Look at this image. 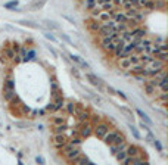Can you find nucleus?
Masks as SVG:
<instances>
[{"mask_svg": "<svg viewBox=\"0 0 168 165\" xmlns=\"http://www.w3.org/2000/svg\"><path fill=\"white\" fill-rule=\"evenodd\" d=\"M71 59H72L74 62H77V64H78L80 66L86 68V69H89V68H90V66H89V64H87L86 61H83V59H81V58H78V56H71Z\"/></svg>", "mask_w": 168, "mask_h": 165, "instance_id": "obj_21", "label": "nucleus"}, {"mask_svg": "<svg viewBox=\"0 0 168 165\" xmlns=\"http://www.w3.org/2000/svg\"><path fill=\"white\" fill-rule=\"evenodd\" d=\"M118 66L121 69H128L131 66V62L128 61V58H118Z\"/></svg>", "mask_w": 168, "mask_h": 165, "instance_id": "obj_16", "label": "nucleus"}, {"mask_svg": "<svg viewBox=\"0 0 168 165\" xmlns=\"http://www.w3.org/2000/svg\"><path fill=\"white\" fill-rule=\"evenodd\" d=\"M86 24H87V28H89V31H90V33L97 34L99 28H100V22H99L96 18H90V19H87V21H86Z\"/></svg>", "mask_w": 168, "mask_h": 165, "instance_id": "obj_4", "label": "nucleus"}, {"mask_svg": "<svg viewBox=\"0 0 168 165\" xmlns=\"http://www.w3.org/2000/svg\"><path fill=\"white\" fill-rule=\"evenodd\" d=\"M118 134H119L118 131H109V130H108V131H106V134L102 137V140L105 141L106 145H112V143H114V140H115V137H117Z\"/></svg>", "mask_w": 168, "mask_h": 165, "instance_id": "obj_8", "label": "nucleus"}, {"mask_svg": "<svg viewBox=\"0 0 168 165\" xmlns=\"http://www.w3.org/2000/svg\"><path fill=\"white\" fill-rule=\"evenodd\" d=\"M152 143H153V145H155V148L158 149V150H159V152H162V145H161L159 141H158V140H153V141H152Z\"/></svg>", "mask_w": 168, "mask_h": 165, "instance_id": "obj_36", "label": "nucleus"}, {"mask_svg": "<svg viewBox=\"0 0 168 165\" xmlns=\"http://www.w3.org/2000/svg\"><path fill=\"white\" fill-rule=\"evenodd\" d=\"M126 153L127 156H137V155H140V149L134 145H130V146L126 148Z\"/></svg>", "mask_w": 168, "mask_h": 165, "instance_id": "obj_11", "label": "nucleus"}, {"mask_svg": "<svg viewBox=\"0 0 168 165\" xmlns=\"http://www.w3.org/2000/svg\"><path fill=\"white\" fill-rule=\"evenodd\" d=\"M84 8H86V10H92L97 3H96V0H84Z\"/></svg>", "mask_w": 168, "mask_h": 165, "instance_id": "obj_26", "label": "nucleus"}, {"mask_svg": "<svg viewBox=\"0 0 168 165\" xmlns=\"http://www.w3.org/2000/svg\"><path fill=\"white\" fill-rule=\"evenodd\" d=\"M121 164H124V165H139V164H146V162H144V159H143L140 155H137V156H126L124 159H122Z\"/></svg>", "mask_w": 168, "mask_h": 165, "instance_id": "obj_3", "label": "nucleus"}, {"mask_svg": "<svg viewBox=\"0 0 168 165\" xmlns=\"http://www.w3.org/2000/svg\"><path fill=\"white\" fill-rule=\"evenodd\" d=\"M3 55H5V58L6 59H10V61H13V58H15V50L13 49H3Z\"/></svg>", "mask_w": 168, "mask_h": 165, "instance_id": "obj_22", "label": "nucleus"}, {"mask_svg": "<svg viewBox=\"0 0 168 165\" xmlns=\"http://www.w3.org/2000/svg\"><path fill=\"white\" fill-rule=\"evenodd\" d=\"M92 133H93L92 125L87 123V121H84V123H80V134H81V137H89Z\"/></svg>", "mask_w": 168, "mask_h": 165, "instance_id": "obj_6", "label": "nucleus"}, {"mask_svg": "<svg viewBox=\"0 0 168 165\" xmlns=\"http://www.w3.org/2000/svg\"><path fill=\"white\" fill-rule=\"evenodd\" d=\"M121 5H122L124 9H128V8H131V6H137V0H122Z\"/></svg>", "mask_w": 168, "mask_h": 165, "instance_id": "obj_23", "label": "nucleus"}, {"mask_svg": "<svg viewBox=\"0 0 168 165\" xmlns=\"http://www.w3.org/2000/svg\"><path fill=\"white\" fill-rule=\"evenodd\" d=\"M92 116H93V123L94 124H97L99 121H100V116L99 115H92Z\"/></svg>", "mask_w": 168, "mask_h": 165, "instance_id": "obj_39", "label": "nucleus"}, {"mask_svg": "<svg viewBox=\"0 0 168 165\" xmlns=\"http://www.w3.org/2000/svg\"><path fill=\"white\" fill-rule=\"evenodd\" d=\"M62 153H64V156H65V159H67L68 162H71L74 158L77 156V155H80L81 153V150H80V148L78 146H74L72 143H69V141H67L64 146H62Z\"/></svg>", "mask_w": 168, "mask_h": 165, "instance_id": "obj_1", "label": "nucleus"}, {"mask_svg": "<svg viewBox=\"0 0 168 165\" xmlns=\"http://www.w3.org/2000/svg\"><path fill=\"white\" fill-rule=\"evenodd\" d=\"M72 74L75 75L77 78H78V77H80V75H78V68H75V66H74V68H72Z\"/></svg>", "mask_w": 168, "mask_h": 165, "instance_id": "obj_40", "label": "nucleus"}, {"mask_svg": "<svg viewBox=\"0 0 168 165\" xmlns=\"http://www.w3.org/2000/svg\"><path fill=\"white\" fill-rule=\"evenodd\" d=\"M112 18V10H100L99 13H97V16L96 19L99 21V22H103V21H108Z\"/></svg>", "mask_w": 168, "mask_h": 165, "instance_id": "obj_10", "label": "nucleus"}, {"mask_svg": "<svg viewBox=\"0 0 168 165\" xmlns=\"http://www.w3.org/2000/svg\"><path fill=\"white\" fill-rule=\"evenodd\" d=\"M137 115L140 116V118H142L143 121H144V123L148 124V125H151L152 124V121L151 119H149V116L146 115V114H144V112H143V111H140V109H137Z\"/></svg>", "mask_w": 168, "mask_h": 165, "instance_id": "obj_28", "label": "nucleus"}, {"mask_svg": "<svg viewBox=\"0 0 168 165\" xmlns=\"http://www.w3.org/2000/svg\"><path fill=\"white\" fill-rule=\"evenodd\" d=\"M109 146H111V155H115V153H117L118 150H119L117 145H109Z\"/></svg>", "mask_w": 168, "mask_h": 165, "instance_id": "obj_35", "label": "nucleus"}, {"mask_svg": "<svg viewBox=\"0 0 168 165\" xmlns=\"http://www.w3.org/2000/svg\"><path fill=\"white\" fill-rule=\"evenodd\" d=\"M3 89H15V81L12 78H8L3 84Z\"/></svg>", "mask_w": 168, "mask_h": 165, "instance_id": "obj_31", "label": "nucleus"}, {"mask_svg": "<svg viewBox=\"0 0 168 165\" xmlns=\"http://www.w3.org/2000/svg\"><path fill=\"white\" fill-rule=\"evenodd\" d=\"M144 93L149 94V96H155V94H158V89L151 86L149 82H144Z\"/></svg>", "mask_w": 168, "mask_h": 165, "instance_id": "obj_15", "label": "nucleus"}, {"mask_svg": "<svg viewBox=\"0 0 168 165\" xmlns=\"http://www.w3.org/2000/svg\"><path fill=\"white\" fill-rule=\"evenodd\" d=\"M109 130V127L106 125V124H96V127H94V130H93V133H94V136L97 137V139H102L105 134H106V131Z\"/></svg>", "mask_w": 168, "mask_h": 165, "instance_id": "obj_5", "label": "nucleus"}, {"mask_svg": "<svg viewBox=\"0 0 168 165\" xmlns=\"http://www.w3.org/2000/svg\"><path fill=\"white\" fill-rule=\"evenodd\" d=\"M78 2H84V0H78Z\"/></svg>", "mask_w": 168, "mask_h": 165, "instance_id": "obj_45", "label": "nucleus"}, {"mask_svg": "<svg viewBox=\"0 0 168 165\" xmlns=\"http://www.w3.org/2000/svg\"><path fill=\"white\" fill-rule=\"evenodd\" d=\"M137 10H139V8H137V6H131V8H128V9H124L122 12L126 13L127 19H133V18H134V15L137 13Z\"/></svg>", "mask_w": 168, "mask_h": 165, "instance_id": "obj_14", "label": "nucleus"}, {"mask_svg": "<svg viewBox=\"0 0 168 165\" xmlns=\"http://www.w3.org/2000/svg\"><path fill=\"white\" fill-rule=\"evenodd\" d=\"M161 91H168V77L167 75H164L162 78H161V82H159V87Z\"/></svg>", "mask_w": 168, "mask_h": 165, "instance_id": "obj_20", "label": "nucleus"}, {"mask_svg": "<svg viewBox=\"0 0 168 165\" xmlns=\"http://www.w3.org/2000/svg\"><path fill=\"white\" fill-rule=\"evenodd\" d=\"M130 130H131V133L134 134V137H136V139H140V136H139V133H137V130H136V128H134V127H133V125H130Z\"/></svg>", "mask_w": 168, "mask_h": 165, "instance_id": "obj_37", "label": "nucleus"}, {"mask_svg": "<svg viewBox=\"0 0 168 165\" xmlns=\"http://www.w3.org/2000/svg\"><path fill=\"white\" fill-rule=\"evenodd\" d=\"M50 124L55 127V125H60V124H65V116H59V115H55L53 118L50 119Z\"/></svg>", "mask_w": 168, "mask_h": 165, "instance_id": "obj_19", "label": "nucleus"}, {"mask_svg": "<svg viewBox=\"0 0 168 165\" xmlns=\"http://www.w3.org/2000/svg\"><path fill=\"white\" fill-rule=\"evenodd\" d=\"M131 34H133V37H134L136 40H140V38H143V37L146 35L144 30H142V28H137V27H136L134 30L131 31Z\"/></svg>", "mask_w": 168, "mask_h": 165, "instance_id": "obj_18", "label": "nucleus"}, {"mask_svg": "<svg viewBox=\"0 0 168 165\" xmlns=\"http://www.w3.org/2000/svg\"><path fill=\"white\" fill-rule=\"evenodd\" d=\"M60 91H59V87H58V84L55 81H52V94H53V97L56 99V97H59L60 94H59Z\"/></svg>", "mask_w": 168, "mask_h": 165, "instance_id": "obj_29", "label": "nucleus"}, {"mask_svg": "<svg viewBox=\"0 0 168 165\" xmlns=\"http://www.w3.org/2000/svg\"><path fill=\"white\" fill-rule=\"evenodd\" d=\"M35 161H37L38 164H43V162H44V161H43V158H40V156H37V158H35Z\"/></svg>", "mask_w": 168, "mask_h": 165, "instance_id": "obj_43", "label": "nucleus"}, {"mask_svg": "<svg viewBox=\"0 0 168 165\" xmlns=\"http://www.w3.org/2000/svg\"><path fill=\"white\" fill-rule=\"evenodd\" d=\"M69 164H77V165H78V164H87V165H93V162L87 156H84L83 153H80V155H77V156L74 158V159H72Z\"/></svg>", "mask_w": 168, "mask_h": 165, "instance_id": "obj_7", "label": "nucleus"}, {"mask_svg": "<svg viewBox=\"0 0 168 165\" xmlns=\"http://www.w3.org/2000/svg\"><path fill=\"white\" fill-rule=\"evenodd\" d=\"M115 93H117L118 96H121V99H124V100H127V96L122 93V91H119V90H115Z\"/></svg>", "mask_w": 168, "mask_h": 165, "instance_id": "obj_38", "label": "nucleus"}, {"mask_svg": "<svg viewBox=\"0 0 168 165\" xmlns=\"http://www.w3.org/2000/svg\"><path fill=\"white\" fill-rule=\"evenodd\" d=\"M83 111H84V108L81 106L80 103H75V105H74V112H72V115H74V116H77V115H78V114H81Z\"/></svg>", "mask_w": 168, "mask_h": 165, "instance_id": "obj_33", "label": "nucleus"}, {"mask_svg": "<svg viewBox=\"0 0 168 165\" xmlns=\"http://www.w3.org/2000/svg\"><path fill=\"white\" fill-rule=\"evenodd\" d=\"M55 133H65L68 130V127H67V124H60V125H55Z\"/></svg>", "mask_w": 168, "mask_h": 165, "instance_id": "obj_32", "label": "nucleus"}, {"mask_svg": "<svg viewBox=\"0 0 168 165\" xmlns=\"http://www.w3.org/2000/svg\"><path fill=\"white\" fill-rule=\"evenodd\" d=\"M15 89H3V99L6 102H10V100L15 97Z\"/></svg>", "mask_w": 168, "mask_h": 165, "instance_id": "obj_13", "label": "nucleus"}, {"mask_svg": "<svg viewBox=\"0 0 168 165\" xmlns=\"http://www.w3.org/2000/svg\"><path fill=\"white\" fill-rule=\"evenodd\" d=\"M108 91H109V94H115V89H112V87H106Z\"/></svg>", "mask_w": 168, "mask_h": 165, "instance_id": "obj_42", "label": "nucleus"}, {"mask_svg": "<svg viewBox=\"0 0 168 165\" xmlns=\"http://www.w3.org/2000/svg\"><path fill=\"white\" fill-rule=\"evenodd\" d=\"M68 141H69V143H72L74 146H80V145L83 143L81 137H74V136H72V139H68Z\"/></svg>", "mask_w": 168, "mask_h": 165, "instance_id": "obj_34", "label": "nucleus"}, {"mask_svg": "<svg viewBox=\"0 0 168 165\" xmlns=\"http://www.w3.org/2000/svg\"><path fill=\"white\" fill-rule=\"evenodd\" d=\"M167 56H168L167 50H159V52L155 55V58L159 59V61H162V62H165V61H167Z\"/></svg>", "mask_w": 168, "mask_h": 165, "instance_id": "obj_27", "label": "nucleus"}, {"mask_svg": "<svg viewBox=\"0 0 168 165\" xmlns=\"http://www.w3.org/2000/svg\"><path fill=\"white\" fill-rule=\"evenodd\" d=\"M68 141V137L65 136V133H55V136H53V146L56 149H62V146L65 145Z\"/></svg>", "mask_w": 168, "mask_h": 165, "instance_id": "obj_2", "label": "nucleus"}, {"mask_svg": "<svg viewBox=\"0 0 168 165\" xmlns=\"http://www.w3.org/2000/svg\"><path fill=\"white\" fill-rule=\"evenodd\" d=\"M0 64L6 65V58H5V55H2V56H0Z\"/></svg>", "mask_w": 168, "mask_h": 165, "instance_id": "obj_41", "label": "nucleus"}, {"mask_svg": "<svg viewBox=\"0 0 168 165\" xmlns=\"http://www.w3.org/2000/svg\"><path fill=\"white\" fill-rule=\"evenodd\" d=\"M130 71H131V74L136 75V74H142L143 69H144V65H143L142 62H139V64H133V65L128 68Z\"/></svg>", "mask_w": 168, "mask_h": 165, "instance_id": "obj_12", "label": "nucleus"}, {"mask_svg": "<svg viewBox=\"0 0 168 165\" xmlns=\"http://www.w3.org/2000/svg\"><path fill=\"white\" fill-rule=\"evenodd\" d=\"M86 78H87V80L90 81V84H93L94 87H97V89H102V81H100V80H99V78H97V77H96L94 74H92V72H87V74H86Z\"/></svg>", "mask_w": 168, "mask_h": 165, "instance_id": "obj_9", "label": "nucleus"}, {"mask_svg": "<svg viewBox=\"0 0 168 165\" xmlns=\"http://www.w3.org/2000/svg\"><path fill=\"white\" fill-rule=\"evenodd\" d=\"M78 123H84V121H87L89 118H90V114H89V111H83L81 114H78Z\"/></svg>", "mask_w": 168, "mask_h": 165, "instance_id": "obj_25", "label": "nucleus"}, {"mask_svg": "<svg viewBox=\"0 0 168 165\" xmlns=\"http://www.w3.org/2000/svg\"><path fill=\"white\" fill-rule=\"evenodd\" d=\"M105 2H109V0H96L97 5H102V3H105Z\"/></svg>", "mask_w": 168, "mask_h": 165, "instance_id": "obj_44", "label": "nucleus"}, {"mask_svg": "<svg viewBox=\"0 0 168 165\" xmlns=\"http://www.w3.org/2000/svg\"><path fill=\"white\" fill-rule=\"evenodd\" d=\"M115 156V159H117L118 162H122V159L127 156V153H126V149H121V150H118L117 153L114 155Z\"/></svg>", "mask_w": 168, "mask_h": 165, "instance_id": "obj_24", "label": "nucleus"}, {"mask_svg": "<svg viewBox=\"0 0 168 165\" xmlns=\"http://www.w3.org/2000/svg\"><path fill=\"white\" fill-rule=\"evenodd\" d=\"M74 105H75L74 102H68V103L64 105V108L67 109V112L69 114V115H72V112H74Z\"/></svg>", "mask_w": 168, "mask_h": 165, "instance_id": "obj_30", "label": "nucleus"}, {"mask_svg": "<svg viewBox=\"0 0 168 165\" xmlns=\"http://www.w3.org/2000/svg\"><path fill=\"white\" fill-rule=\"evenodd\" d=\"M64 105H65V99H64L62 96L56 97V99H55V103H53V109H55V112H56V111H59V109H62V108H64Z\"/></svg>", "mask_w": 168, "mask_h": 165, "instance_id": "obj_17", "label": "nucleus"}]
</instances>
